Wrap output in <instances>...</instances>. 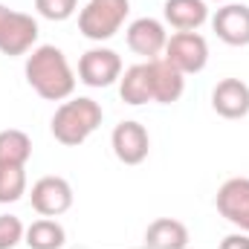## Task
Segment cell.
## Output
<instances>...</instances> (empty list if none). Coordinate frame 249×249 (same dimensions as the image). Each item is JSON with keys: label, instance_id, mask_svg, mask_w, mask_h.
Listing matches in <instances>:
<instances>
[{"label": "cell", "instance_id": "obj_1", "mask_svg": "<svg viewBox=\"0 0 249 249\" xmlns=\"http://www.w3.org/2000/svg\"><path fill=\"white\" fill-rule=\"evenodd\" d=\"M26 81L47 102L70 99L72 90H75V75H72L70 64L64 58V53L58 47H50V44L38 47L26 58Z\"/></svg>", "mask_w": 249, "mask_h": 249}, {"label": "cell", "instance_id": "obj_2", "mask_svg": "<svg viewBox=\"0 0 249 249\" xmlns=\"http://www.w3.org/2000/svg\"><path fill=\"white\" fill-rule=\"evenodd\" d=\"M99 124H102V107H99V102H93V99H70V102H64L61 107L55 110L50 127H53V136L61 145L75 148Z\"/></svg>", "mask_w": 249, "mask_h": 249}, {"label": "cell", "instance_id": "obj_3", "mask_svg": "<svg viewBox=\"0 0 249 249\" xmlns=\"http://www.w3.org/2000/svg\"><path fill=\"white\" fill-rule=\"evenodd\" d=\"M127 12V0H90L78 15V29L90 41H107L122 29Z\"/></svg>", "mask_w": 249, "mask_h": 249}, {"label": "cell", "instance_id": "obj_4", "mask_svg": "<svg viewBox=\"0 0 249 249\" xmlns=\"http://www.w3.org/2000/svg\"><path fill=\"white\" fill-rule=\"evenodd\" d=\"M38 41V23L26 12H15L0 3V53L3 55H23Z\"/></svg>", "mask_w": 249, "mask_h": 249}, {"label": "cell", "instance_id": "obj_5", "mask_svg": "<svg viewBox=\"0 0 249 249\" xmlns=\"http://www.w3.org/2000/svg\"><path fill=\"white\" fill-rule=\"evenodd\" d=\"M165 58L174 64L183 75L186 72H200L209 61V44L197 32H177L165 44Z\"/></svg>", "mask_w": 249, "mask_h": 249}, {"label": "cell", "instance_id": "obj_6", "mask_svg": "<svg viewBox=\"0 0 249 249\" xmlns=\"http://www.w3.org/2000/svg\"><path fill=\"white\" fill-rule=\"evenodd\" d=\"M78 78L87 87H110L116 78H122V58L113 50H87L78 61Z\"/></svg>", "mask_w": 249, "mask_h": 249}, {"label": "cell", "instance_id": "obj_7", "mask_svg": "<svg viewBox=\"0 0 249 249\" xmlns=\"http://www.w3.org/2000/svg\"><path fill=\"white\" fill-rule=\"evenodd\" d=\"M32 209L41 217H58L72 206V188L64 177H41L32 186Z\"/></svg>", "mask_w": 249, "mask_h": 249}, {"label": "cell", "instance_id": "obj_8", "mask_svg": "<svg viewBox=\"0 0 249 249\" xmlns=\"http://www.w3.org/2000/svg\"><path fill=\"white\" fill-rule=\"evenodd\" d=\"M110 145H113V154L119 162L139 165V162H145V157L151 151V136L139 122H119L113 127Z\"/></svg>", "mask_w": 249, "mask_h": 249}, {"label": "cell", "instance_id": "obj_9", "mask_svg": "<svg viewBox=\"0 0 249 249\" xmlns=\"http://www.w3.org/2000/svg\"><path fill=\"white\" fill-rule=\"evenodd\" d=\"M148 67V78H151V96L160 105H174L180 102L183 90H186V75L168 61V58H154L145 64Z\"/></svg>", "mask_w": 249, "mask_h": 249}, {"label": "cell", "instance_id": "obj_10", "mask_svg": "<svg viewBox=\"0 0 249 249\" xmlns=\"http://www.w3.org/2000/svg\"><path fill=\"white\" fill-rule=\"evenodd\" d=\"M214 203H217V212L229 223H235L244 232H249V180L247 177L226 180L223 186L217 188V200Z\"/></svg>", "mask_w": 249, "mask_h": 249}, {"label": "cell", "instance_id": "obj_11", "mask_svg": "<svg viewBox=\"0 0 249 249\" xmlns=\"http://www.w3.org/2000/svg\"><path fill=\"white\" fill-rule=\"evenodd\" d=\"M212 107L223 119H244L249 113V84L241 78H223L212 90Z\"/></svg>", "mask_w": 249, "mask_h": 249}, {"label": "cell", "instance_id": "obj_12", "mask_svg": "<svg viewBox=\"0 0 249 249\" xmlns=\"http://www.w3.org/2000/svg\"><path fill=\"white\" fill-rule=\"evenodd\" d=\"M212 29L217 32V38L229 47H247L249 44V6L244 3H229L223 9H217Z\"/></svg>", "mask_w": 249, "mask_h": 249}, {"label": "cell", "instance_id": "obj_13", "mask_svg": "<svg viewBox=\"0 0 249 249\" xmlns=\"http://www.w3.org/2000/svg\"><path fill=\"white\" fill-rule=\"evenodd\" d=\"M165 44H168V35H165L162 23L154 20V18H139L127 29V47L136 55H145L148 61L160 58V53L165 50Z\"/></svg>", "mask_w": 249, "mask_h": 249}, {"label": "cell", "instance_id": "obj_14", "mask_svg": "<svg viewBox=\"0 0 249 249\" xmlns=\"http://www.w3.org/2000/svg\"><path fill=\"white\" fill-rule=\"evenodd\" d=\"M145 247L148 249H186L188 229L174 217H160L145 229Z\"/></svg>", "mask_w": 249, "mask_h": 249}, {"label": "cell", "instance_id": "obj_15", "mask_svg": "<svg viewBox=\"0 0 249 249\" xmlns=\"http://www.w3.org/2000/svg\"><path fill=\"white\" fill-rule=\"evenodd\" d=\"M206 0H165V20L180 32H194L206 23Z\"/></svg>", "mask_w": 249, "mask_h": 249}, {"label": "cell", "instance_id": "obj_16", "mask_svg": "<svg viewBox=\"0 0 249 249\" xmlns=\"http://www.w3.org/2000/svg\"><path fill=\"white\" fill-rule=\"evenodd\" d=\"M119 93H122V102L139 107L145 102H151V78H148V67L145 64H136V67H127L122 75V84H119Z\"/></svg>", "mask_w": 249, "mask_h": 249}, {"label": "cell", "instance_id": "obj_17", "mask_svg": "<svg viewBox=\"0 0 249 249\" xmlns=\"http://www.w3.org/2000/svg\"><path fill=\"white\" fill-rule=\"evenodd\" d=\"M29 157H32V139L23 130H18V127L0 130V162L26 165Z\"/></svg>", "mask_w": 249, "mask_h": 249}, {"label": "cell", "instance_id": "obj_18", "mask_svg": "<svg viewBox=\"0 0 249 249\" xmlns=\"http://www.w3.org/2000/svg\"><path fill=\"white\" fill-rule=\"evenodd\" d=\"M64 241H67L64 229L55 220H50V217L35 220V223L26 229V247L29 249H61Z\"/></svg>", "mask_w": 249, "mask_h": 249}, {"label": "cell", "instance_id": "obj_19", "mask_svg": "<svg viewBox=\"0 0 249 249\" xmlns=\"http://www.w3.org/2000/svg\"><path fill=\"white\" fill-rule=\"evenodd\" d=\"M26 194V171L23 165L0 162V203H15Z\"/></svg>", "mask_w": 249, "mask_h": 249}, {"label": "cell", "instance_id": "obj_20", "mask_svg": "<svg viewBox=\"0 0 249 249\" xmlns=\"http://www.w3.org/2000/svg\"><path fill=\"white\" fill-rule=\"evenodd\" d=\"M75 6H78V0H35L38 15L47 18V20H67V18H72Z\"/></svg>", "mask_w": 249, "mask_h": 249}, {"label": "cell", "instance_id": "obj_21", "mask_svg": "<svg viewBox=\"0 0 249 249\" xmlns=\"http://www.w3.org/2000/svg\"><path fill=\"white\" fill-rule=\"evenodd\" d=\"M23 241V226L15 214H0V249H15Z\"/></svg>", "mask_w": 249, "mask_h": 249}, {"label": "cell", "instance_id": "obj_22", "mask_svg": "<svg viewBox=\"0 0 249 249\" xmlns=\"http://www.w3.org/2000/svg\"><path fill=\"white\" fill-rule=\"evenodd\" d=\"M220 249H249V238L247 235H229V238L220 244Z\"/></svg>", "mask_w": 249, "mask_h": 249}, {"label": "cell", "instance_id": "obj_23", "mask_svg": "<svg viewBox=\"0 0 249 249\" xmlns=\"http://www.w3.org/2000/svg\"><path fill=\"white\" fill-rule=\"evenodd\" d=\"M217 3H220V0H217Z\"/></svg>", "mask_w": 249, "mask_h": 249}]
</instances>
